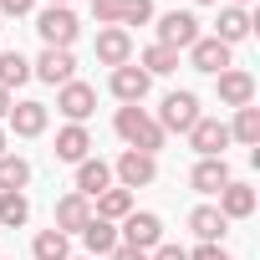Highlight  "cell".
Masks as SVG:
<instances>
[{
  "label": "cell",
  "mask_w": 260,
  "mask_h": 260,
  "mask_svg": "<svg viewBox=\"0 0 260 260\" xmlns=\"http://www.w3.org/2000/svg\"><path fill=\"white\" fill-rule=\"evenodd\" d=\"M219 102L224 107H255V77L250 72H240V67H224L219 72Z\"/></svg>",
  "instance_id": "obj_12"
},
{
  "label": "cell",
  "mask_w": 260,
  "mask_h": 260,
  "mask_svg": "<svg viewBox=\"0 0 260 260\" xmlns=\"http://www.w3.org/2000/svg\"><path fill=\"white\" fill-rule=\"evenodd\" d=\"M189 67H194V72L219 77V72L230 67V46H224V41H214V36H199V41L189 46Z\"/></svg>",
  "instance_id": "obj_14"
},
{
  "label": "cell",
  "mask_w": 260,
  "mask_h": 260,
  "mask_svg": "<svg viewBox=\"0 0 260 260\" xmlns=\"http://www.w3.org/2000/svg\"><path fill=\"white\" fill-rule=\"evenodd\" d=\"M250 11H240V6H224L219 11V31H214V41H224V46H235V41H245L250 36Z\"/></svg>",
  "instance_id": "obj_21"
},
{
  "label": "cell",
  "mask_w": 260,
  "mask_h": 260,
  "mask_svg": "<svg viewBox=\"0 0 260 260\" xmlns=\"http://www.w3.org/2000/svg\"><path fill=\"white\" fill-rule=\"evenodd\" d=\"M148 260H189V250H179V245H158Z\"/></svg>",
  "instance_id": "obj_33"
},
{
  "label": "cell",
  "mask_w": 260,
  "mask_h": 260,
  "mask_svg": "<svg viewBox=\"0 0 260 260\" xmlns=\"http://www.w3.org/2000/svg\"><path fill=\"white\" fill-rule=\"evenodd\" d=\"M199 117H204V112H199V97H194V92H169L153 122L164 127V133H189Z\"/></svg>",
  "instance_id": "obj_3"
},
{
  "label": "cell",
  "mask_w": 260,
  "mask_h": 260,
  "mask_svg": "<svg viewBox=\"0 0 260 260\" xmlns=\"http://www.w3.org/2000/svg\"><path fill=\"white\" fill-rule=\"evenodd\" d=\"M153 21V0H127L122 6V31L127 26H148Z\"/></svg>",
  "instance_id": "obj_30"
},
{
  "label": "cell",
  "mask_w": 260,
  "mask_h": 260,
  "mask_svg": "<svg viewBox=\"0 0 260 260\" xmlns=\"http://www.w3.org/2000/svg\"><path fill=\"white\" fill-rule=\"evenodd\" d=\"M92 214H97V219H107V224H117V219L133 214V194H127V189H102Z\"/></svg>",
  "instance_id": "obj_24"
},
{
  "label": "cell",
  "mask_w": 260,
  "mask_h": 260,
  "mask_svg": "<svg viewBox=\"0 0 260 260\" xmlns=\"http://www.w3.org/2000/svg\"><path fill=\"white\" fill-rule=\"evenodd\" d=\"M97 61L102 67H127V61H133V36H127L122 26H102L97 31Z\"/></svg>",
  "instance_id": "obj_11"
},
{
  "label": "cell",
  "mask_w": 260,
  "mask_h": 260,
  "mask_svg": "<svg viewBox=\"0 0 260 260\" xmlns=\"http://www.w3.org/2000/svg\"><path fill=\"white\" fill-rule=\"evenodd\" d=\"M189 230H194L204 245H219V240H224V230H230V219H224L214 204H199V209L189 214Z\"/></svg>",
  "instance_id": "obj_20"
},
{
  "label": "cell",
  "mask_w": 260,
  "mask_h": 260,
  "mask_svg": "<svg viewBox=\"0 0 260 260\" xmlns=\"http://www.w3.org/2000/svg\"><path fill=\"white\" fill-rule=\"evenodd\" d=\"M21 82H31V61H26L21 51H0V87L16 92Z\"/></svg>",
  "instance_id": "obj_27"
},
{
  "label": "cell",
  "mask_w": 260,
  "mask_h": 260,
  "mask_svg": "<svg viewBox=\"0 0 260 260\" xmlns=\"http://www.w3.org/2000/svg\"><path fill=\"white\" fill-rule=\"evenodd\" d=\"M122 6H127V0H92V16L102 26H122Z\"/></svg>",
  "instance_id": "obj_31"
},
{
  "label": "cell",
  "mask_w": 260,
  "mask_h": 260,
  "mask_svg": "<svg viewBox=\"0 0 260 260\" xmlns=\"http://www.w3.org/2000/svg\"><path fill=\"white\" fill-rule=\"evenodd\" d=\"M189 148H194L199 158H224V148H230V127H224L219 117H199V122L189 127Z\"/></svg>",
  "instance_id": "obj_8"
},
{
  "label": "cell",
  "mask_w": 260,
  "mask_h": 260,
  "mask_svg": "<svg viewBox=\"0 0 260 260\" xmlns=\"http://www.w3.org/2000/svg\"><path fill=\"white\" fill-rule=\"evenodd\" d=\"M107 87H112V97H117L122 107H138V102L148 97L153 77H148L143 67H133V61H127V67H117V72H112V82H107Z\"/></svg>",
  "instance_id": "obj_10"
},
{
  "label": "cell",
  "mask_w": 260,
  "mask_h": 260,
  "mask_svg": "<svg viewBox=\"0 0 260 260\" xmlns=\"http://www.w3.org/2000/svg\"><path fill=\"white\" fill-rule=\"evenodd\" d=\"M26 184H31V164L21 153H6L0 158V194H26Z\"/></svg>",
  "instance_id": "obj_22"
},
{
  "label": "cell",
  "mask_w": 260,
  "mask_h": 260,
  "mask_svg": "<svg viewBox=\"0 0 260 260\" xmlns=\"http://www.w3.org/2000/svg\"><path fill=\"white\" fill-rule=\"evenodd\" d=\"M87 219H92V199L72 189V194H61V199H56V224H51V230H61V235H72V230H77V235H82V230H87Z\"/></svg>",
  "instance_id": "obj_13"
},
{
  "label": "cell",
  "mask_w": 260,
  "mask_h": 260,
  "mask_svg": "<svg viewBox=\"0 0 260 260\" xmlns=\"http://www.w3.org/2000/svg\"><path fill=\"white\" fill-rule=\"evenodd\" d=\"M189 184H194L199 194H219V189L230 184V164H224V158H199L194 174H189Z\"/></svg>",
  "instance_id": "obj_19"
},
{
  "label": "cell",
  "mask_w": 260,
  "mask_h": 260,
  "mask_svg": "<svg viewBox=\"0 0 260 260\" xmlns=\"http://www.w3.org/2000/svg\"><path fill=\"white\" fill-rule=\"evenodd\" d=\"M117 245L143 250V255H148V250H158V245H164V219H158L153 209H143V214L133 209V214L122 219V230H117Z\"/></svg>",
  "instance_id": "obj_2"
},
{
  "label": "cell",
  "mask_w": 260,
  "mask_h": 260,
  "mask_svg": "<svg viewBox=\"0 0 260 260\" xmlns=\"http://www.w3.org/2000/svg\"><path fill=\"white\" fill-rule=\"evenodd\" d=\"M194 6H214V0H194Z\"/></svg>",
  "instance_id": "obj_39"
},
{
  "label": "cell",
  "mask_w": 260,
  "mask_h": 260,
  "mask_svg": "<svg viewBox=\"0 0 260 260\" xmlns=\"http://www.w3.org/2000/svg\"><path fill=\"white\" fill-rule=\"evenodd\" d=\"M56 158L61 164H82V158H92V133L82 122H67L61 133H56Z\"/></svg>",
  "instance_id": "obj_15"
},
{
  "label": "cell",
  "mask_w": 260,
  "mask_h": 260,
  "mask_svg": "<svg viewBox=\"0 0 260 260\" xmlns=\"http://www.w3.org/2000/svg\"><path fill=\"white\" fill-rule=\"evenodd\" d=\"M36 0H0V16H31Z\"/></svg>",
  "instance_id": "obj_32"
},
{
  "label": "cell",
  "mask_w": 260,
  "mask_h": 260,
  "mask_svg": "<svg viewBox=\"0 0 260 260\" xmlns=\"http://www.w3.org/2000/svg\"><path fill=\"white\" fill-rule=\"evenodd\" d=\"M6 153H11V148H6V127H0V158H6Z\"/></svg>",
  "instance_id": "obj_37"
},
{
  "label": "cell",
  "mask_w": 260,
  "mask_h": 260,
  "mask_svg": "<svg viewBox=\"0 0 260 260\" xmlns=\"http://www.w3.org/2000/svg\"><path fill=\"white\" fill-rule=\"evenodd\" d=\"M31 219V199L26 194H0V230H21Z\"/></svg>",
  "instance_id": "obj_29"
},
{
  "label": "cell",
  "mask_w": 260,
  "mask_h": 260,
  "mask_svg": "<svg viewBox=\"0 0 260 260\" xmlns=\"http://www.w3.org/2000/svg\"><path fill=\"white\" fill-rule=\"evenodd\" d=\"M11 107H16V97H11L6 87H0V117H11Z\"/></svg>",
  "instance_id": "obj_36"
},
{
  "label": "cell",
  "mask_w": 260,
  "mask_h": 260,
  "mask_svg": "<svg viewBox=\"0 0 260 260\" xmlns=\"http://www.w3.org/2000/svg\"><path fill=\"white\" fill-rule=\"evenodd\" d=\"M214 209H219L224 219H250V214H255V189L230 179V184L219 189V204H214Z\"/></svg>",
  "instance_id": "obj_16"
},
{
  "label": "cell",
  "mask_w": 260,
  "mask_h": 260,
  "mask_svg": "<svg viewBox=\"0 0 260 260\" xmlns=\"http://www.w3.org/2000/svg\"><path fill=\"white\" fill-rule=\"evenodd\" d=\"M117 179H122V189L133 194V189H148L153 179H158V158L153 153H138V148H127L122 158H117V169H112Z\"/></svg>",
  "instance_id": "obj_7"
},
{
  "label": "cell",
  "mask_w": 260,
  "mask_h": 260,
  "mask_svg": "<svg viewBox=\"0 0 260 260\" xmlns=\"http://www.w3.org/2000/svg\"><path fill=\"white\" fill-rule=\"evenodd\" d=\"M36 31H41V41H46V46H67V51H72V41H77L82 21L72 16V6H46V11L36 16Z\"/></svg>",
  "instance_id": "obj_4"
},
{
  "label": "cell",
  "mask_w": 260,
  "mask_h": 260,
  "mask_svg": "<svg viewBox=\"0 0 260 260\" xmlns=\"http://www.w3.org/2000/svg\"><path fill=\"white\" fill-rule=\"evenodd\" d=\"M82 245L92 250V255H112L117 250V224H107V219H87V230H82Z\"/></svg>",
  "instance_id": "obj_25"
},
{
  "label": "cell",
  "mask_w": 260,
  "mask_h": 260,
  "mask_svg": "<svg viewBox=\"0 0 260 260\" xmlns=\"http://www.w3.org/2000/svg\"><path fill=\"white\" fill-rule=\"evenodd\" d=\"M11 127H16V138H41L46 133V102H16Z\"/></svg>",
  "instance_id": "obj_17"
},
{
  "label": "cell",
  "mask_w": 260,
  "mask_h": 260,
  "mask_svg": "<svg viewBox=\"0 0 260 260\" xmlns=\"http://www.w3.org/2000/svg\"><path fill=\"white\" fill-rule=\"evenodd\" d=\"M31 255H36V260H72V240H67L61 230H41L36 245H31Z\"/></svg>",
  "instance_id": "obj_26"
},
{
  "label": "cell",
  "mask_w": 260,
  "mask_h": 260,
  "mask_svg": "<svg viewBox=\"0 0 260 260\" xmlns=\"http://www.w3.org/2000/svg\"><path fill=\"white\" fill-rule=\"evenodd\" d=\"M112 127H117V138L127 143V148H138V153H158L164 148V127L143 112V107H117V117H112Z\"/></svg>",
  "instance_id": "obj_1"
},
{
  "label": "cell",
  "mask_w": 260,
  "mask_h": 260,
  "mask_svg": "<svg viewBox=\"0 0 260 260\" xmlns=\"http://www.w3.org/2000/svg\"><path fill=\"white\" fill-rule=\"evenodd\" d=\"M230 6H240V11H245V6H250V0H230Z\"/></svg>",
  "instance_id": "obj_38"
},
{
  "label": "cell",
  "mask_w": 260,
  "mask_h": 260,
  "mask_svg": "<svg viewBox=\"0 0 260 260\" xmlns=\"http://www.w3.org/2000/svg\"><path fill=\"white\" fill-rule=\"evenodd\" d=\"M51 6H72V0H51Z\"/></svg>",
  "instance_id": "obj_40"
},
{
  "label": "cell",
  "mask_w": 260,
  "mask_h": 260,
  "mask_svg": "<svg viewBox=\"0 0 260 260\" xmlns=\"http://www.w3.org/2000/svg\"><path fill=\"white\" fill-rule=\"evenodd\" d=\"M92 107H97V87H87V82H67V87H56V112H61L67 122H87Z\"/></svg>",
  "instance_id": "obj_9"
},
{
  "label": "cell",
  "mask_w": 260,
  "mask_h": 260,
  "mask_svg": "<svg viewBox=\"0 0 260 260\" xmlns=\"http://www.w3.org/2000/svg\"><path fill=\"white\" fill-rule=\"evenodd\" d=\"M31 77H41V82H51V87H67V82H77V56H72L67 46H46V51L31 61Z\"/></svg>",
  "instance_id": "obj_6"
},
{
  "label": "cell",
  "mask_w": 260,
  "mask_h": 260,
  "mask_svg": "<svg viewBox=\"0 0 260 260\" xmlns=\"http://www.w3.org/2000/svg\"><path fill=\"white\" fill-rule=\"evenodd\" d=\"M189 260H235V255H224V250H219V245H199V250H194V255H189Z\"/></svg>",
  "instance_id": "obj_34"
},
{
  "label": "cell",
  "mask_w": 260,
  "mask_h": 260,
  "mask_svg": "<svg viewBox=\"0 0 260 260\" xmlns=\"http://www.w3.org/2000/svg\"><path fill=\"white\" fill-rule=\"evenodd\" d=\"M194 41H199V16H194V11H169V16L158 21V46L189 51Z\"/></svg>",
  "instance_id": "obj_5"
},
{
  "label": "cell",
  "mask_w": 260,
  "mask_h": 260,
  "mask_svg": "<svg viewBox=\"0 0 260 260\" xmlns=\"http://www.w3.org/2000/svg\"><path fill=\"white\" fill-rule=\"evenodd\" d=\"M230 127V143H245V148H260V107H240Z\"/></svg>",
  "instance_id": "obj_23"
},
{
  "label": "cell",
  "mask_w": 260,
  "mask_h": 260,
  "mask_svg": "<svg viewBox=\"0 0 260 260\" xmlns=\"http://www.w3.org/2000/svg\"><path fill=\"white\" fill-rule=\"evenodd\" d=\"M72 260H87V255H72Z\"/></svg>",
  "instance_id": "obj_42"
},
{
  "label": "cell",
  "mask_w": 260,
  "mask_h": 260,
  "mask_svg": "<svg viewBox=\"0 0 260 260\" xmlns=\"http://www.w3.org/2000/svg\"><path fill=\"white\" fill-rule=\"evenodd\" d=\"M0 31H6V16H0Z\"/></svg>",
  "instance_id": "obj_41"
},
{
  "label": "cell",
  "mask_w": 260,
  "mask_h": 260,
  "mask_svg": "<svg viewBox=\"0 0 260 260\" xmlns=\"http://www.w3.org/2000/svg\"><path fill=\"white\" fill-rule=\"evenodd\" d=\"M102 189H112V169H107L102 158H82V164H77V194L97 199Z\"/></svg>",
  "instance_id": "obj_18"
},
{
  "label": "cell",
  "mask_w": 260,
  "mask_h": 260,
  "mask_svg": "<svg viewBox=\"0 0 260 260\" xmlns=\"http://www.w3.org/2000/svg\"><path fill=\"white\" fill-rule=\"evenodd\" d=\"M107 260H148V255H143V250H127V245H117Z\"/></svg>",
  "instance_id": "obj_35"
},
{
  "label": "cell",
  "mask_w": 260,
  "mask_h": 260,
  "mask_svg": "<svg viewBox=\"0 0 260 260\" xmlns=\"http://www.w3.org/2000/svg\"><path fill=\"white\" fill-rule=\"evenodd\" d=\"M138 67H143L148 77H169V72H179V51H169V46H158V41H153V46L138 56Z\"/></svg>",
  "instance_id": "obj_28"
}]
</instances>
